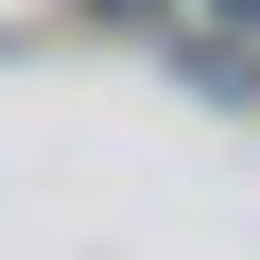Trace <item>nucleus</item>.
Listing matches in <instances>:
<instances>
[{"instance_id":"obj_1","label":"nucleus","mask_w":260,"mask_h":260,"mask_svg":"<svg viewBox=\"0 0 260 260\" xmlns=\"http://www.w3.org/2000/svg\"><path fill=\"white\" fill-rule=\"evenodd\" d=\"M87 18H156V0H87Z\"/></svg>"}]
</instances>
